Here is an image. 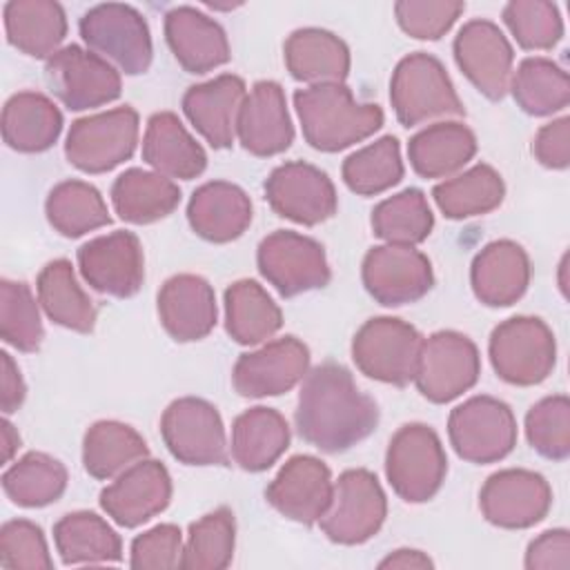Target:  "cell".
<instances>
[{"label":"cell","mask_w":570,"mask_h":570,"mask_svg":"<svg viewBox=\"0 0 570 570\" xmlns=\"http://www.w3.org/2000/svg\"><path fill=\"white\" fill-rule=\"evenodd\" d=\"M62 131V114L40 91H18L2 107V138L22 154L49 149Z\"/></svg>","instance_id":"cell-35"},{"label":"cell","mask_w":570,"mask_h":570,"mask_svg":"<svg viewBox=\"0 0 570 570\" xmlns=\"http://www.w3.org/2000/svg\"><path fill=\"white\" fill-rule=\"evenodd\" d=\"M0 336L20 352H36L45 338L38 303L22 281L0 283Z\"/></svg>","instance_id":"cell-47"},{"label":"cell","mask_w":570,"mask_h":570,"mask_svg":"<svg viewBox=\"0 0 570 570\" xmlns=\"http://www.w3.org/2000/svg\"><path fill=\"white\" fill-rule=\"evenodd\" d=\"M530 276L532 267L525 249L510 238L488 243L470 267L472 292L488 307L517 303L525 294Z\"/></svg>","instance_id":"cell-27"},{"label":"cell","mask_w":570,"mask_h":570,"mask_svg":"<svg viewBox=\"0 0 570 570\" xmlns=\"http://www.w3.org/2000/svg\"><path fill=\"white\" fill-rule=\"evenodd\" d=\"M256 265L263 278L285 298L321 289L332 276L323 245L292 229L267 234L258 245Z\"/></svg>","instance_id":"cell-11"},{"label":"cell","mask_w":570,"mask_h":570,"mask_svg":"<svg viewBox=\"0 0 570 570\" xmlns=\"http://www.w3.org/2000/svg\"><path fill=\"white\" fill-rule=\"evenodd\" d=\"M485 521L505 530H525L546 519L552 508V488L543 474L525 468H505L490 474L479 492Z\"/></svg>","instance_id":"cell-15"},{"label":"cell","mask_w":570,"mask_h":570,"mask_svg":"<svg viewBox=\"0 0 570 570\" xmlns=\"http://www.w3.org/2000/svg\"><path fill=\"white\" fill-rule=\"evenodd\" d=\"M245 96L247 87L240 76L220 73L207 82L191 85L183 96V111L214 149H227L236 138Z\"/></svg>","instance_id":"cell-24"},{"label":"cell","mask_w":570,"mask_h":570,"mask_svg":"<svg viewBox=\"0 0 570 570\" xmlns=\"http://www.w3.org/2000/svg\"><path fill=\"white\" fill-rule=\"evenodd\" d=\"M497 376L510 385H539L557 365V341L546 321L512 316L499 323L488 343Z\"/></svg>","instance_id":"cell-6"},{"label":"cell","mask_w":570,"mask_h":570,"mask_svg":"<svg viewBox=\"0 0 570 570\" xmlns=\"http://www.w3.org/2000/svg\"><path fill=\"white\" fill-rule=\"evenodd\" d=\"M236 138L243 149L261 158L276 156L289 149L294 140V125L287 111L285 91L278 82H254L238 114Z\"/></svg>","instance_id":"cell-23"},{"label":"cell","mask_w":570,"mask_h":570,"mask_svg":"<svg viewBox=\"0 0 570 570\" xmlns=\"http://www.w3.org/2000/svg\"><path fill=\"white\" fill-rule=\"evenodd\" d=\"M236 521L229 508H216L189 525L180 568L223 570L234 559Z\"/></svg>","instance_id":"cell-46"},{"label":"cell","mask_w":570,"mask_h":570,"mask_svg":"<svg viewBox=\"0 0 570 570\" xmlns=\"http://www.w3.org/2000/svg\"><path fill=\"white\" fill-rule=\"evenodd\" d=\"M89 51L111 62L127 76L145 73L151 65L154 47L145 16L122 2L96 4L78 22Z\"/></svg>","instance_id":"cell-5"},{"label":"cell","mask_w":570,"mask_h":570,"mask_svg":"<svg viewBox=\"0 0 570 570\" xmlns=\"http://www.w3.org/2000/svg\"><path fill=\"white\" fill-rule=\"evenodd\" d=\"M508 91L525 114L552 116L570 102V78L554 60L530 56L512 71Z\"/></svg>","instance_id":"cell-41"},{"label":"cell","mask_w":570,"mask_h":570,"mask_svg":"<svg viewBox=\"0 0 570 570\" xmlns=\"http://www.w3.org/2000/svg\"><path fill=\"white\" fill-rule=\"evenodd\" d=\"M149 456L147 441L120 421H96L82 439V465L94 479H114Z\"/></svg>","instance_id":"cell-40"},{"label":"cell","mask_w":570,"mask_h":570,"mask_svg":"<svg viewBox=\"0 0 570 570\" xmlns=\"http://www.w3.org/2000/svg\"><path fill=\"white\" fill-rule=\"evenodd\" d=\"M401 145L394 136H383L343 160V183L358 196H376L399 185L403 178Z\"/></svg>","instance_id":"cell-45"},{"label":"cell","mask_w":570,"mask_h":570,"mask_svg":"<svg viewBox=\"0 0 570 570\" xmlns=\"http://www.w3.org/2000/svg\"><path fill=\"white\" fill-rule=\"evenodd\" d=\"M379 568H401V570H425V568H434L432 559L421 552V550H412V548H399L394 552H390L385 559L379 561Z\"/></svg>","instance_id":"cell-56"},{"label":"cell","mask_w":570,"mask_h":570,"mask_svg":"<svg viewBox=\"0 0 570 570\" xmlns=\"http://www.w3.org/2000/svg\"><path fill=\"white\" fill-rule=\"evenodd\" d=\"M361 278L367 294L385 305L399 307L423 298L434 285L430 258L412 245H376L361 265Z\"/></svg>","instance_id":"cell-16"},{"label":"cell","mask_w":570,"mask_h":570,"mask_svg":"<svg viewBox=\"0 0 570 570\" xmlns=\"http://www.w3.org/2000/svg\"><path fill=\"white\" fill-rule=\"evenodd\" d=\"M18 448H20V434L13 428V423L9 419H4L2 421V459H4V463H9L13 459Z\"/></svg>","instance_id":"cell-57"},{"label":"cell","mask_w":570,"mask_h":570,"mask_svg":"<svg viewBox=\"0 0 570 570\" xmlns=\"http://www.w3.org/2000/svg\"><path fill=\"white\" fill-rule=\"evenodd\" d=\"M289 448V425L285 416L265 405L245 410L232 425V459L245 472L272 468Z\"/></svg>","instance_id":"cell-32"},{"label":"cell","mask_w":570,"mask_h":570,"mask_svg":"<svg viewBox=\"0 0 570 570\" xmlns=\"http://www.w3.org/2000/svg\"><path fill=\"white\" fill-rule=\"evenodd\" d=\"M183 532L174 523H160L138 534L131 541V568L140 570H169L180 568Z\"/></svg>","instance_id":"cell-52"},{"label":"cell","mask_w":570,"mask_h":570,"mask_svg":"<svg viewBox=\"0 0 570 570\" xmlns=\"http://www.w3.org/2000/svg\"><path fill=\"white\" fill-rule=\"evenodd\" d=\"M566 265H568V256H563V261H561V265H559V274H561V281H559V287H561V292H563V296H566V289H568V285H566V281H563V274H566Z\"/></svg>","instance_id":"cell-58"},{"label":"cell","mask_w":570,"mask_h":570,"mask_svg":"<svg viewBox=\"0 0 570 570\" xmlns=\"http://www.w3.org/2000/svg\"><path fill=\"white\" fill-rule=\"evenodd\" d=\"M252 216V200L245 189L227 180L200 185L187 205L189 227L209 243L236 240L249 227Z\"/></svg>","instance_id":"cell-28"},{"label":"cell","mask_w":570,"mask_h":570,"mask_svg":"<svg viewBox=\"0 0 570 570\" xmlns=\"http://www.w3.org/2000/svg\"><path fill=\"white\" fill-rule=\"evenodd\" d=\"M53 543L65 566H105L122 559L118 532L96 512H69L53 525Z\"/></svg>","instance_id":"cell-34"},{"label":"cell","mask_w":570,"mask_h":570,"mask_svg":"<svg viewBox=\"0 0 570 570\" xmlns=\"http://www.w3.org/2000/svg\"><path fill=\"white\" fill-rule=\"evenodd\" d=\"M67 468L45 452H27L2 474L4 494L20 508H45L67 490Z\"/></svg>","instance_id":"cell-43"},{"label":"cell","mask_w":570,"mask_h":570,"mask_svg":"<svg viewBox=\"0 0 570 570\" xmlns=\"http://www.w3.org/2000/svg\"><path fill=\"white\" fill-rule=\"evenodd\" d=\"M309 372V350L296 336H283L240 354L234 370V390L245 399L278 396L296 387Z\"/></svg>","instance_id":"cell-20"},{"label":"cell","mask_w":570,"mask_h":570,"mask_svg":"<svg viewBox=\"0 0 570 570\" xmlns=\"http://www.w3.org/2000/svg\"><path fill=\"white\" fill-rule=\"evenodd\" d=\"M476 154L474 131L456 120H441L414 134L407 142V160L423 178H450Z\"/></svg>","instance_id":"cell-31"},{"label":"cell","mask_w":570,"mask_h":570,"mask_svg":"<svg viewBox=\"0 0 570 570\" xmlns=\"http://www.w3.org/2000/svg\"><path fill=\"white\" fill-rule=\"evenodd\" d=\"M532 154L548 169H566L570 165V118L561 116L543 125L532 140Z\"/></svg>","instance_id":"cell-54"},{"label":"cell","mask_w":570,"mask_h":570,"mask_svg":"<svg viewBox=\"0 0 570 570\" xmlns=\"http://www.w3.org/2000/svg\"><path fill=\"white\" fill-rule=\"evenodd\" d=\"M294 423L305 443L321 452L338 454L376 430L379 405L358 390L347 367L327 361L305 374Z\"/></svg>","instance_id":"cell-1"},{"label":"cell","mask_w":570,"mask_h":570,"mask_svg":"<svg viewBox=\"0 0 570 570\" xmlns=\"http://www.w3.org/2000/svg\"><path fill=\"white\" fill-rule=\"evenodd\" d=\"M423 336L394 316L365 321L352 338V358L367 379L403 387L414 381Z\"/></svg>","instance_id":"cell-7"},{"label":"cell","mask_w":570,"mask_h":570,"mask_svg":"<svg viewBox=\"0 0 570 570\" xmlns=\"http://www.w3.org/2000/svg\"><path fill=\"white\" fill-rule=\"evenodd\" d=\"M38 303L49 321L60 327L89 334L96 325V305L89 294L78 285L76 272L67 258L47 263L36 281Z\"/></svg>","instance_id":"cell-37"},{"label":"cell","mask_w":570,"mask_h":570,"mask_svg":"<svg viewBox=\"0 0 570 570\" xmlns=\"http://www.w3.org/2000/svg\"><path fill=\"white\" fill-rule=\"evenodd\" d=\"M142 160L167 178L191 180L207 167V154L171 111H158L147 120Z\"/></svg>","instance_id":"cell-29"},{"label":"cell","mask_w":570,"mask_h":570,"mask_svg":"<svg viewBox=\"0 0 570 570\" xmlns=\"http://www.w3.org/2000/svg\"><path fill=\"white\" fill-rule=\"evenodd\" d=\"M454 60L463 76L490 100H501L510 89L514 49L505 33L485 18L468 20L452 42Z\"/></svg>","instance_id":"cell-18"},{"label":"cell","mask_w":570,"mask_h":570,"mask_svg":"<svg viewBox=\"0 0 570 570\" xmlns=\"http://www.w3.org/2000/svg\"><path fill=\"white\" fill-rule=\"evenodd\" d=\"M505 185L501 174L488 163L454 174L432 189V198L441 214L452 220L483 216L503 203Z\"/></svg>","instance_id":"cell-39"},{"label":"cell","mask_w":570,"mask_h":570,"mask_svg":"<svg viewBox=\"0 0 570 570\" xmlns=\"http://www.w3.org/2000/svg\"><path fill=\"white\" fill-rule=\"evenodd\" d=\"M387 517V499L374 472L365 468L345 470L332 490V499L318 525L323 534L341 546L370 541Z\"/></svg>","instance_id":"cell-8"},{"label":"cell","mask_w":570,"mask_h":570,"mask_svg":"<svg viewBox=\"0 0 570 570\" xmlns=\"http://www.w3.org/2000/svg\"><path fill=\"white\" fill-rule=\"evenodd\" d=\"M11 47L31 58H51L65 36L67 16L53 0H9L2 9Z\"/></svg>","instance_id":"cell-33"},{"label":"cell","mask_w":570,"mask_h":570,"mask_svg":"<svg viewBox=\"0 0 570 570\" xmlns=\"http://www.w3.org/2000/svg\"><path fill=\"white\" fill-rule=\"evenodd\" d=\"M138 142V114L122 105L71 122L65 156L85 174H105L131 158Z\"/></svg>","instance_id":"cell-9"},{"label":"cell","mask_w":570,"mask_h":570,"mask_svg":"<svg viewBox=\"0 0 570 570\" xmlns=\"http://www.w3.org/2000/svg\"><path fill=\"white\" fill-rule=\"evenodd\" d=\"M0 566L4 570H51L53 559L40 525L13 519L0 528Z\"/></svg>","instance_id":"cell-50"},{"label":"cell","mask_w":570,"mask_h":570,"mask_svg":"<svg viewBox=\"0 0 570 570\" xmlns=\"http://www.w3.org/2000/svg\"><path fill=\"white\" fill-rule=\"evenodd\" d=\"M448 436L463 461L494 463L514 450L517 419L501 399L479 394L450 412Z\"/></svg>","instance_id":"cell-10"},{"label":"cell","mask_w":570,"mask_h":570,"mask_svg":"<svg viewBox=\"0 0 570 570\" xmlns=\"http://www.w3.org/2000/svg\"><path fill=\"white\" fill-rule=\"evenodd\" d=\"M160 434L185 465H227V436L218 410L198 396L171 401L160 416Z\"/></svg>","instance_id":"cell-12"},{"label":"cell","mask_w":570,"mask_h":570,"mask_svg":"<svg viewBox=\"0 0 570 570\" xmlns=\"http://www.w3.org/2000/svg\"><path fill=\"white\" fill-rule=\"evenodd\" d=\"M180 203V187L149 169L131 167L111 185V205L116 214L131 225H149L169 216Z\"/></svg>","instance_id":"cell-36"},{"label":"cell","mask_w":570,"mask_h":570,"mask_svg":"<svg viewBox=\"0 0 570 570\" xmlns=\"http://www.w3.org/2000/svg\"><path fill=\"white\" fill-rule=\"evenodd\" d=\"M303 138L318 151L347 149L383 127V109L358 102L343 82L314 85L294 94Z\"/></svg>","instance_id":"cell-2"},{"label":"cell","mask_w":570,"mask_h":570,"mask_svg":"<svg viewBox=\"0 0 570 570\" xmlns=\"http://www.w3.org/2000/svg\"><path fill=\"white\" fill-rule=\"evenodd\" d=\"M78 269L91 289L129 298L145 281L142 245L134 232L125 229L91 238L78 249Z\"/></svg>","instance_id":"cell-19"},{"label":"cell","mask_w":570,"mask_h":570,"mask_svg":"<svg viewBox=\"0 0 570 570\" xmlns=\"http://www.w3.org/2000/svg\"><path fill=\"white\" fill-rule=\"evenodd\" d=\"M481 356L472 338L454 330H441L423 338L414 383L432 403H450L476 385Z\"/></svg>","instance_id":"cell-14"},{"label":"cell","mask_w":570,"mask_h":570,"mask_svg":"<svg viewBox=\"0 0 570 570\" xmlns=\"http://www.w3.org/2000/svg\"><path fill=\"white\" fill-rule=\"evenodd\" d=\"M171 501V476L160 461L140 459L100 492V508L122 528H138Z\"/></svg>","instance_id":"cell-21"},{"label":"cell","mask_w":570,"mask_h":570,"mask_svg":"<svg viewBox=\"0 0 570 570\" xmlns=\"http://www.w3.org/2000/svg\"><path fill=\"white\" fill-rule=\"evenodd\" d=\"M503 22L525 51H548L563 38L559 7L548 0H512L503 7Z\"/></svg>","instance_id":"cell-48"},{"label":"cell","mask_w":570,"mask_h":570,"mask_svg":"<svg viewBox=\"0 0 570 570\" xmlns=\"http://www.w3.org/2000/svg\"><path fill=\"white\" fill-rule=\"evenodd\" d=\"M283 58L289 76L309 87L343 82L352 62L347 45L336 33L318 27L292 31L283 45Z\"/></svg>","instance_id":"cell-30"},{"label":"cell","mask_w":570,"mask_h":570,"mask_svg":"<svg viewBox=\"0 0 570 570\" xmlns=\"http://www.w3.org/2000/svg\"><path fill=\"white\" fill-rule=\"evenodd\" d=\"M45 214L49 225L67 238L85 236L87 232L111 223L107 203L100 191L94 185L73 178L58 183L49 191Z\"/></svg>","instance_id":"cell-42"},{"label":"cell","mask_w":570,"mask_h":570,"mask_svg":"<svg viewBox=\"0 0 570 570\" xmlns=\"http://www.w3.org/2000/svg\"><path fill=\"white\" fill-rule=\"evenodd\" d=\"M265 198L278 216L307 227L325 223L338 207L330 176L303 160L274 167L265 180Z\"/></svg>","instance_id":"cell-17"},{"label":"cell","mask_w":570,"mask_h":570,"mask_svg":"<svg viewBox=\"0 0 570 570\" xmlns=\"http://www.w3.org/2000/svg\"><path fill=\"white\" fill-rule=\"evenodd\" d=\"M465 11L459 0H401L394 4L399 27L416 40H439Z\"/></svg>","instance_id":"cell-51"},{"label":"cell","mask_w":570,"mask_h":570,"mask_svg":"<svg viewBox=\"0 0 570 570\" xmlns=\"http://www.w3.org/2000/svg\"><path fill=\"white\" fill-rule=\"evenodd\" d=\"M0 363H2V374H0V407L4 414H13L24 396H27V385L20 374V367L11 358L9 352H0Z\"/></svg>","instance_id":"cell-55"},{"label":"cell","mask_w":570,"mask_h":570,"mask_svg":"<svg viewBox=\"0 0 570 570\" xmlns=\"http://www.w3.org/2000/svg\"><path fill=\"white\" fill-rule=\"evenodd\" d=\"M156 305L160 325L178 343L200 341L216 327V294L203 276L176 274L167 278Z\"/></svg>","instance_id":"cell-25"},{"label":"cell","mask_w":570,"mask_h":570,"mask_svg":"<svg viewBox=\"0 0 570 570\" xmlns=\"http://www.w3.org/2000/svg\"><path fill=\"white\" fill-rule=\"evenodd\" d=\"M165 38L176 62L187 73H207L232 58L225 29L194 7H174L167 11Z\"/></svg>","instance_id":"cell-26"},{"label":"cell","mask_w":570,"mask_h":570,"mask_svg":"<svg viewBox=\"0 0 570 570\" xmlns=\"http://www.w3.org/2000/svg\"><path fill=\"white\" fill-rule=\"evenodd\" d=\"M45 78L53 96L71 111L114 102L120 96V71L98 53L78 45L58 49L45 62Z\"/></svg>","instance_id":"cell-13"},{"label":"cell","mask_w":570,"mask_h":570,"mask_svg":"<svg viewBox=\"0 0 570 570\" xmlns=\"http://www.w3.org/2000/svg\"><path fill=\"white\" fill-rule=\"evenodd\" d=\"M523 566L528 570H568L570 568V532L552 528L528 543Z\"/></svg>","instance_id":"cell-53"},{"label":"cell","mask_w":570,"mask_h":570,"mask_svg":"<svg viewBox=\"0 0 570 570\" xmlns=\"http://www.w3.org/2000/svg\"><path fill=\"white\" fill-rule=\"evenodd\" d=\"M448 456L439 434L425 423L401 425L387 443L385 476L399 499L430 501L443 485Z\"/></svg>","instance_id":"cell-4"},{"label":"cell","mask_w":570,"mask_h":570,"mask_svg":"<svg viewBox=\"0 0 570 570\" xmlns=\"http://www.w3.org/2000/svg\"><path fill=\"white\" fill-rule=\"evenodd\" d=\"M525 439L530 448L550 461H563L570 454V401L566 394H552L537 401L525 414Z\"/></svg>","instance_id":"cell-49"},{"label":"cell","mask_w":570,"mask_h":570,"mask_svg":"<svg viewBox=\"0 0 570 570\" xmlns=\"http://www.w3.org/2000/svg\"><path fill=\"white\" fill-rule=\"evenodd\" d=\"M283 325V312L267 289L249 278L225 289V330L238 345H261Z\"/></svg>","instance_id":"cell-38"},{"label":"cell","mask_w":570,"mask_h":570,"mask_svg":"<svg viewBox=\"0 0 570 570\" xmlns=\"http://www.w3.org/2000/svg\"><path fill=\"white\" fill-rule=\"evenodd\" d=\"M390 102L403 127L465 116L443 62L425 51H414L399 60L390 80Z\"/></svg>","instance_id":"cell-3"},{"label":"cell","mask_w":570,"mask_h":570,"mask_svg":"<svg viewBox=\"0 0 570 570\" xmlns=\"http://www.w3.org/2000/svg\"><path fill=\"white\" fill-rule=\"evenodd\" d=\"M434 227V214L421 189L407 187L372 209V232L392 245H419Z\"/></svg>","instance_id":"cell-44"},{"label":"cell","mask_w":570,"mask_h":570,"mask_svg":"<svg viewBox=\"0 0 570 570\" xmlns=\"http://www.w3.org/2000/svg\"><path fill=\"white\" fill-rule=\"evenodd\" d=\"M332 490L334 481L330 468L312 454H296L287 459L272 479L265 499L285 519L312 525L318 523L327 510Z\"/></svg>","instance_id":"cell-22"}]
</instances>
